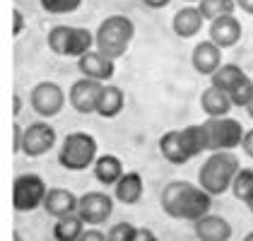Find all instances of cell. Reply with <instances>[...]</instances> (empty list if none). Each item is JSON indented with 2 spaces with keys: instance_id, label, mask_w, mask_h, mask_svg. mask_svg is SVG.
I'll use <instances>...</instances> for the list:
<instances>
[{
  "instance_id": "obj_8",
  "label": "cell",
  "mask_w": 253,
  "mask_h": 241,
  "mask_svg": "<svg viewBox=\"0 0 253 241\" xmlns=\"http://www.w3.org/2000/svg\"><path fill=\"white\" fill-rule=\"evenodd\" d=\"M56 145V128L46 120H34L24 128V140H22V152L29 160L43 157L46 152H51Z\"/></svg>"
},
{
  "instance_id": "obj_2",
  "label": "cell",
  "mask_w": 253,
  "mask_h": 241,
  "mask_svg": "<svg viewBox=\"0 0 253 241\" xmlns=\"http://www.w3.org/2000/svg\"><path fill=\"white\" fill-rule=\"evenodd\" d=\"M241 164L239 157L232 150H219V152H210V157L203 161L200 171H198V186L203 191H208L210 196H222L227 191H232L234 176L239 174Z\"/></svg>"
},
{
  "instance_id": "obj_45",
  "label": "cell",
  "mask_w": 253,
  "mask_h": 241,
  "mask_svg": "<svg viewBox=\"0 0 253 241\" xmlns=\"http://www.w3.org/2000/svg\"><path fill=\"white\" fill-rule=\"evenodd\" d=\"M140 2H142V0H140Z\"/></svg>"
},
{
  "instance_id": "obj_39",
  "label": "cell",
  "mask_w": 253,
  "mask_h": 241,
  "mask_svg": "<svg viewBox=\"0 0 253 241\" xmlns=\"http://www.w3.org/2000/svg\"><path fill=\"white\" fill-rule=\"evenodd\" d=\"M20 97H17V94H15V104H12V111H15V114H20V106H22V104H20Z\"/></svg>"
},
{
  "instance_id": "obj_33",
  "label": "cell",
  "mask_w": 253,
  "mask_h": 241,
  "mask_svg": "<svg viewBox=\"0 0 253 241\" xmlns=\"http://www.w3.org/2000/svg\"><path fill=\"white\" fill-rule=\"evenodd\" d=\"M12 135H15V140H12V150H15V155H17V152H22V140H24V128H22L20 123H15Z\"/></svg>"
},
{
  "instance_id": "obj_7",
  "label": "cell",
  "mask_w": 253,
  "mask_h": 241,
  "mask_svg": "<svg viewBox=\"0 0 253 241\" xmlns=\"http://www.w3.org/2000/svg\"><path fill=\"white\" fill-rule=\"evenodd\" d=\"M65 101H68V97H65L63 87L48 80L37 82L32 87V92H29V104H32L34 114H39L41 119L58 116L60 111H63V106H65Z\"/></svg>"
},
{
  "instance_id": "obj_21",
  "label": "cell",
  "mask_w": 253,
  "mask_h": 241,
  "mask_svg": "<svg viewBox=\"0 0 253 241\" xmlns=\"http://www.w3.org/2000/svg\"><path fill=\"white\" fill-rule=\"evenodd\" d=\"M159 152H162V157L169 161V164H176V166H181V164H186V161L191 160L186 155L183 140H181V130H167L159 138Z\"/></svg>"
},
{
  "instance_id": "obj_12",
  "label": "cell",
  "mask_w": 253,
  "mask_h": 241,
  "mask_svg": "<svg viewBox=\"0 0 253 241\" xmlns=\"http://www.w3.org/2000/svg\"><path fill=\"white\" fill-rule=\"evenodd\" d=\"M78 70L82 73V78H89V80H99V82H109L116 73V65L109 56H104L101 51L92 48L89 53H84L82 58H78Z\"/></svg>"
},
{
  "instance_id": "obj_35",
  "label": "cell",
  "mask_w": 253,
  "mask_h": 241,
  "mask_svg": "<svg viewBox=\"0 0 253 241\" xmlns=\"http://www.w3.org/2000/svg\"><path fill=\"white\" fill-rule=\"evenodd\" d=\"M137 241H159V239H157V234L152 232V229L140 227V229H137Z\"/></svg>"
},
{
  "instance_id": "obj_10",
  "label": "cell",
  "mask_w": 253,
  "mask_h": 241,
  "mask_svg": "<svg viewBox=\"0 0 253 241\" xmlns=\"http://www.w3.org/2000/svg\"><path fill=\"white\" fill-rule=\"evenodd\" d=\"M104 89V82L89 80V78H80L73 82L70 92H68V104L78 111V114H97L99 94Z\"/></svg>"
},
{
  "instance_id": "obj_14",
  "label": "cell",
  "mask_w": 253,
  "mask_h": 241,
  "mask_svg": "<svg viewBox=\"0 0 253 241\" xmlns=\"http://www.w3.org/2000/svg\"><path fill=\"white\" fill-rule=\"evenodd\" d=\"M80 207V198L68 191V188H48L46 193V201H43V210L51 215V217H65V215H75Z\"/></svg>"
},
{
  "instance_id": "obj_6",
  "label": "cell",
  "mask_w": 253,
  "mask_h": 241,
  "mask_svg": "<svg viewBox=\"0 0 253 241\" xmlns=\"http://www.w3.org/2000/svg\"><path fill=\"white\" fill-rule=\"evenodd\" d=\"M46 183L39 174H22L12 183V207L17 212H32L46 201Z\"/></svg>"
},
{
  "instance_id": "obj_15",
  "label": "cell",
  "mask_w": 253,
  "mask_h": 241,
  "mask_svg": "<svg viewBox=\"0 0 253 241\" xmlns=\"http://www.w3.org/2000/svg\"><path fill=\"white\" fill-rule=\"evenodd\" d=\"M193 232L200 241H229L232 239V224L219 215H205L193 222Z\"/></svg>"
},
{
  "instance_id": "obj_4",
  "label": "cell",
  "mask_w": 253,
  "mask_h": 241,
  "mask_svg": "<svg viewBox=\"0 0 253 241\" xmlns=\"http://www.w3.org/2000/svg\"><path fill=\"white\" fill-rule=\"evenodd\" d=\"M99 152V145L94 135L84 133V130H75L68 133L58 150V164L68 171H84L89 166H94Z\"/></svg>"
},
{
  "instance_id": "obj_34",
  "label": "cell",
  "mask_w": 253,
  "mask_h": 241,
  "mask_svg": "<svg viewBox=\"0 0 253 241\" xmlns=\"http://www.w3.org/2000/svg\"><path fill=\"white\" fill-rule=\"evenodd\" d=\"M241 150L246 152V157H251V160H253V128H249V130L244 133V140H241Z\"/></svg>"
},
{
  "instance_id": "obj_1",
  "label": "cell",
  "mask_w": 253,
  "mask_h": 241,
  "mask_svg": "<svg viewBox=\"0 0 253 241\" xmlns=\"http://www.w3.org/2000/svg\"><path fill=\"white\" fill-rule=\"evenodd\" d=\"M159 202H162V210L169 217L198 222L200 217L210 215L212 196L208 191H203L200 186L188 183V181H169L162 188Z\"/></svg>"
},
{
  "instance_id": "obj_20",
  "label": "cell",
  "mask_w": 253,
  "mask_h": 241,
  "mask_svg": "<svg viewBox=\"0 0 253 241\" xmlns=\"http://www.w3.org/2000/svg\"><path fill=\"white\" fill-rule=\"evenodd\" d=\"M92 171H94V179L101 186H116L118 179L126 174L123 171V161L118 160L116 155H101V157H97Z\"/></svg>"
},
{
  "instance_id": "obj_32",
  "label": "cell",
  "mask_w": 253,
  "mask_h": 241,
  "mask_svg": "<svg viewBox=\"0 0 253 241\" xmlns=\"http://www.w3.org/2000/svg\"><path fill=\"white\" fill-rule=\"evenodd\" d=\"M78 241H109V237L101 229H97V227H87Z\"/></svg>"
},
{
  "instance_id": "obj_25",
  "label": "cell",
  "mask_w": 253,
  "mask_h": 241,
  "mask_svg": "<svg viewBox=\"0 0 253 241\" xmlns=\"http://www.w3.org/2000/svg\"><path fill=\"white\" fill-rule=\"evenodd\" d=\"M92 46H97V37L84 29V27H73L70 29V39H68V53L65 56H73V58H82L84 53L92 51Z\"/></svg>"
},
{
  "instance_id": "obj_24",
  "label": "cell",
  "mask_w": 253,
  "mask_h": 241,
  "mask_svg": "<svg viewBox=\"0 0 253 241\" xmlns=\"http://www.w3.org/2000/svg\"><path fill=\"white\" fill-rule=\"evenodd\" d=\"M244 78H246V73L241 70V65H236V63H224V65H222V68L214 73L212 78H210V84L229 94V92H232L234 87L244 80Z\"/></svg>"
},
{
  "instance_id": "obj_42",
  "label": "cell",
  "mask_w": 253,
  "mask_h": 241,
  "mask_svg": "<svg viewBox=\"0 0 253 241\" xmlns=\"http://www.w3.org/2000/svg\"><path fill=\"white\" fill-rule=\"evenodd\" d=\"M244 241H253V232H249V234L244 237Z\"/></svg>"
},
{
  "instance_id": "obj_19",
  "label": "cell",
  "mask_w": 253,
  "mask_h": 241,
  "mask_svg": "<svg viewBox=\"0 0 253 241\" xmlns=\"http://www.w3.org/2000/svg\"><path fill=\"white\" fill-rule=\"evenodd\" d=\"M126 106V94L118 84H104L101 94H99V104H97V116L101 119H116L118 114L123 111Z\"/></svg>"
},
{
  "instance_id": "obj_13",
  "label": "cell",
  "mask_w": 253,
  "mask_h": 241,
  "mask_svg": "<svg viewBox=\"0 0 253 241\" xmlns=\"http://www.w3.org/2000/svg\"><path fill=\"white\" fill-rule=\"evenodd\" d=\"M208 34H210V41L217 43L219 48H232L241 41V22L236 20L234 15H224L219 20L208 22Z\"/></svg>"
},
{
  "instance_id": "obj_23",
  "label": "cell",
  "mask_w": 253,
  "mask_h": 241,
  "mask_svg": "<svg viewBox=\"0 0 253 241\" xmlns=\"http://www.w3.org/2000/svg\"><path fill=\"white\" fill-rule=\"evenodd\" d=\"M87 229V224L82 222L78 212L75 215H65L58 217L53 224V239L56 241H78L82 237V232Z\"/></svg>"
},
{
  "instance_id": "obj_44",
  "label": "cell",
  "mask_w": 253,
  "mask_h": 241,
  "mask_svg": "<svg viewBox=\"0 0 253 241\" xmlns=\"http://www.w3.org/2000/svg\"><path fill=\"white\" fill-rule=\"evenodd\" d=\"M186 2H200V0H186Z\"/></svg>"
},
{
  "instance_id": "obj_18",
  "label": "cell",
  "mask_w": 253,
  "mask_h": 241,
  "mask_svg": "<svg viewBox=\"0 0 253 241\" xmlns=\"http://www.w3.org/2000/svg\"><path fill=\"white\" fill-rule=\"evenodd\" d=\"M232 99L227 92L217 89V87H208L203 94H200V109L208 114V119H222V116H229L232 111Z\"/></svg>"
},
{
  "instance_id": "obj_26",
  "label": "cell",
  "mask_w": 253,
  "mask_h": 241,
  "mask_svg": "<svg viewBox=\"0 0 253 241\" xmlns=\"http://www.w3.org/2000/svg\"><path fill=\"white\" fill-rule=\"evenodd\" d=\"M198 10L208 22H214L219 17H224V15H234L236 0H200Z\"/></svg>"
},
{
  "instance_id": "obj_36",
  "label": "cell",
  "mask_w": 253,
  "mask_h": 241,
  "mask_svg": "<svg viewBox=\"0 0 253 241\" xmlns=\"http://www.w3.org/2000/svg\"><path fill=\"white\" fill-rule=\"evenodd\" d=\"M22 29H24V15H22L20 10H15V24H12V34H15V37H20Z\"/></svg>"
},
{
  "instance_id": "obj_5",
  "label": "cell",
  "mask_w": 253,
  "mask_h": 241,
  "mask_svg": "<svg viewBox=\"0 0 253 241\" xmlns=\"http://www.w3.org/2000/svg\"><path fill=\"white\" fill-rule=\"evenodd\" d=\"M203 125H205V133H208V152L241 147V140H244L246 130L236 119H232V116L208 119Z\"/></svg>"
},
{
  "instance_id": "obj_16",
  "label": "cell",
  "mask_w": 253,
  "mask_h": 241,
  "mask_svg": "<svg viewBox=\"0 0 253 241\" xmlns=\"http://www.w3.org/2000/svg\"><path fill=\"white\" fill-rule=\"evenodd\" d=\"M203 24H205V17L200 15L198 5H186V7H181L174 15L171 29H174L176 37H181V39H193L195 34L203 29Z\"/></svg>"
},
{
  "instance_id": "obj_40",
  "label": "cell",
  "mask_w": 253,
  "mask_h": 241,
  "mask_svg": "<svg viewBox=\"0 0 253 241\" xmlns=\"http://www.w3.org/2000/svg\"><path fill=\"white\" fill-rule=\"evenodd\" d=\"M246 114H249V116H251V119H253V101H251V104H249V106H246Z\"/></svg>"
},
{
  "instance_id": "obj_28",
  "label": "cell",
  "mask_w": 253,
  "mask_h": 241,
  "mask_svg": "<svg viewBox=\"0 0 253 241\" xmlns=\"http://www.w3.org/2000/svg\"><path fill=\"white\" fill-rule=\"evenodd\" d=\"M70 29H73V27H68V24H58V27H53V29L48 32L46 43H48V48H51L56 56H65V53H68V39H70Z\"/></svg>"
},
{
  "instance_id": "obj_3",
  "label": "cell",
  "mask_w": 253,
  "mask_h": 241,
  "mask_svg": "<svg viewBox=\"0 0 253 241\" xmlns=\"http://www.w3.org/2000/svg\"><path fill=\"white\" fill-rule=\"evenodd\" d=\"M94 37H97L94 48L101 51L104 56H109L111 60H118L121 56H126L130 41L135 37V24L126 15H111L97 27Z\"/></svg>"
},
{
  "instance_id": "obj_11",
  "label": "cell",
  "mask_w": 253,
  "mask_h": 241,
  "mask_svg": "<svg viewBox=\"0 0 253 241\" xmlns=\"http://www.w3.org/2000/svg\"><path fill=\"white\" fill-rule=\"evenodd\" d=\"M191 65L198 75H205V78H212L214 73L224 65L222 63V48L212 43V41H200L193 46V53H191Z\"/></svg>"
},
{
  "instance_id": "obj_29",
  "label": "cell",
  "mask_w": 253,
  "mask_h": 241,
  "mask_svg": "<svg viewBox=\"0 0 253 241\" xmlns=\"http://www.w3.org/2000/svg\"><path fill=\"white\" fill-rule=\"evenodd\" d=\"M229 99H232L234 106L246 109V106L253 101V78H249V75H246V78H244V80L239 82L232 92H229Z\"/></svg>"
},
{
  "instance_id": "obj_38",
  "label": "cell",
  "mask_w": 253,
  "mask_h": 241,
  "mask_svg": "<svg viewBox=\"0 0 253 241\" xmlns=\"http://www.w3.org/2000/svg\"><path fill=\"white\" fill-rule=\"evenodd\" d=\"M147 7H152V10H159V7H167L171 0H142Z\"/></svg>"
},
{
  "instance_id": "obj_17",
  "label": "cell",
  "mask_w": 253,
  "mask_h": 241,
  "mask_svg": "<svg viewBox=\"0 0 253 241\" xmlns=\"http://www.w3.org/2000/svg\"><path fill=\"white\" fill-rule=\"evenodd\" d=\"M142 193H145V183H142V176L137 171H126L118 179L116 186H114V198L118 202H123V205H135V202H140Z\"/></svg>"
},
{
  "instance_id": "obj_27",
  "label": "cell",
  "mask_w": 253,
  "mask_h": 241,
  "mask_svg": "<svg viewBox=\"0 0 253 241\" xmlns=\"http://www.w3.org/2000/svg\"><path fill=\"white\" fill-rule=\"evenodd\" d=\"M232 193H234V198L241 202H246L253 196V169L251 166H246V169L241 166L239 169V174L234 176Z\"/></svg>"
},
{
  "instance_id": "obj_9",
  "label": "cell",
  "mask_w": 253,
  "mask_h": 241,
  "mask_svg": "<svg viewBox=\"0 0 253 241\" xmlns=\"http://www.w3.org/2000/svg\"><path fill=\"white\" fill-rule=\"evenodd\" d=\"M78 215L87 227H99L114 215V198L101 191H87L84 196H80Z\"/></svg>"
},
{
  "instance_id": "obj_41",
  "label": "cell",
  "mask_w": 253,
  "mask_h": 241,
  "mask_svg": "<svg viewBox=\"0 0 253 241\" xmlns=\"http://www.w3.org/2000/svg\"><path fill=\"white\" fill-rule=\"evenodd\" d=\"M246 207H249V210H251V212H253V196H251V198H249V201H246Z\"/></svg>"
},
{
  "instance_id": "obj_43",
  "label": "cell",
  "mask_w": 253,
  "mask_h": 241,
  "mask_svg": "<svg viewBox=\"0 0 253 241\" xmlns=\"http://www.w3.org/2000/svg\"><path fill=\"white\" fill-rule=\"evenodd\" d=\"M12 241H22V234H20V232H15V239H12Z\"/></svg>"
},
{
  "instance_id": "obj_37",
  "label": "cell",
  "mask_w": 253,
  "mask_h": 241,
  "mask_svg": "<svg viewBox=\"0 0 253 241\" xmlns=\"http://www.w3.org/2000/svg\"><path fill=\"white\" fill-rule=\"evenodd\" d=\"M236 7L244 10L246 15H253V0H236Z\"/></svg>"
},
{
  "instance_id": "obj_22",
  "label": "cell",
  "mask_w": 253,
  "mask_h": 241,
  "mask_svg": "<svg viewBox=\"0 0 253 241\" xmlns=\"http://www.w3.org/2000/svg\"><path fill=\"white\" fill-rule=\"evenodd\" d=\"M181 140L186 147V155L193 160L198 155L208 152V133H205V125L203 123H191L186 128H181Z\"/></svg>"
},
{
  "instance_id": "obj_30",
  "label": "cell",
  "mask_w": 253,
  "mask_h": 241,
  "mask_svg": "<svg viewBox=\"0 0 253 241\" xmlns=\"http://www.w3.org/2000/svg\"><path fill=\"white\" fill-rule=\"evenodd\" d=\"M39 2L43 12H48V15H70V12L80 10V5H82V0H39Z\"/></svg>"
},
{
  "instance_id": "obj_31",
  "label": "cell",
  "mask_w": 253,
  "mask_h": 241,
  "mask_svg": "<svg viewBox=\"0 0 253 241\" xmlns=\"http://www.w3.org/2000/svg\"><path fill=\"white\" fill-rule=\"evenodd\" d=\"M137 229L135 224L130 222H116L111 229H109V241H137Z\"/></svg>"
}]
</instances>
